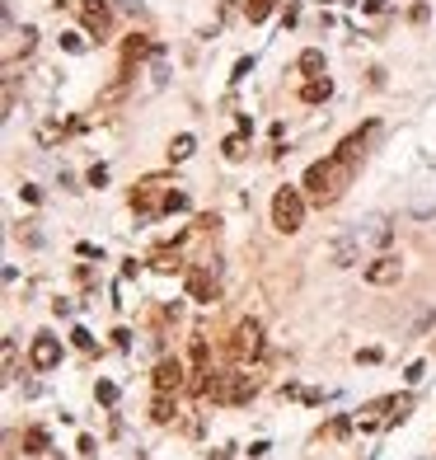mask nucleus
I'll return each mask as SVG.
<instances>
[{"instance_id":"nucleus-1","label":"nucleus","mask_w":436,"mask_h":460,"mask_svg":"<svg viewBox=\"0 0 436 460\" xmlns=\"http://www.w3.org/2000/svg\"><path fill=\"white\" fill-rule=\"evenodd\" d=\"M352 179H357V165L333 151L328 160H314L310 169H305V193H310V202L333 207L347 188H352Z\"/></svg>"},{"instance_id":"nucleus-2","label":"nucleus","mask_w":436,"mask_h":460,"mask_svg":"<svg viewBox=\"0 0 436 460\" xmlns=\"http://www.w3.org/2000/svg\"><path fill=\"white\" fill-rule=\"evenodd\" d=\"M202 395L211 399V404H249V399L258 395V381H249L244 371H211Z\"/></svg>"},{"instance_id":"nucleus-3","label":"nucleus","mask_w":436,"mask_h":460,"mask_svg":"<svg viewBox=\"0 0 436 460\" xmlns=\"http://www.w3.org/2000/svg\"><path fill=\"white\" fill-rule=\"evenodd\" d=\"M169 193H174V183H169L164 174L141 179V183H136V193H132V211H136L141 221H150V216H160V211H164Z\"/></svg>"},{"instance_id":"nucleus-4","label":"nucleus","mask_w":436,"mask_h":460,"mask_svg":"<svg viewBox=\"0 0 436 460\" xmlns=\"http://www.w3.org/2000/svg\"><path fill=\"white\" fill-rule=\"evenodd\" d=\"M272 225H277L281 235H296L300 225H305V193L277 188V197H272Z\"/></svg>"},{"instance_id":"nucleus-5","label":"nucleus","mask_w":436,"mask_h":460,"mask_svg":"<svg viewBox=\"0 0 436 460\" xmlns=\"http://www.w3.org/2000/svg\"><path fill=\"white\" fill-rule=\"evenodd\" d=\"M230 352H234V362H258L263 357V324L258 319H239L234 338H230Z\"/></svg>"},{"instance_id":"nucleus-6","label":"nucleus","mask_w":436,"mask_h":460,"mask_svg":"<svg viewBox=\"0 0 436 460\" xmlns=\"http://www.w3.org/2000/svg\"><path fill=\"white\" fill-rule=\"evenodd\" d=\"M188 296L192 301H206V305L220 296V263L216 258H206L197 272H188Z\"/></svg>"},{"instance_id":"nucleus-7","label":"nucleus","mask_w":436,"mask_h":460,"mask_svg":"<svg viewBox=\"0 0 436 460\" xmlns=\"http://www.w3.org/2000/svg\"><path fill=\"white\" fill-rule=\"evenodd\" d=\"M328 263H333V268H352V263H361V230L357 225L328 239Z\"/></svg>"},{"instance_id":"nucleus-8","label":"nucleus","mask_w":436,"mask_h":460,"mask_svg":"<svg viewBox=\"0 0 436 460\" xmlns=\"http://www.w3.org/2000/svg\"><path fill=\"white\" fill-rule=\"evenodd\" d=\"M399 277H404V258L399 254H380V258L366 263V282L371 286H394Z\"/></svg>"},{"instance_id":"nucleus-9","label":"nucleus","mask_w":436,"mask_h":460,"mask_svg":"<svg viewBox=\"0 0 436 460\" xmlns=\"http://www.w3.org/2000/svg\"><path fill=\"white\" fill-rule=\"evenodd\" d=\"M29 362H33V371H52V366H62V343H57L52 333H38L33 348H29Z\"/></svg>"},{"instance_id":"nucleus-10","label":"nucleus","mask_w":436,"mask_h":460,"mask_svg":"<svg viewBox=\"0 0 436 460\" xmlns=\"http://www.w3.org/2000/svg\"><path fill=\"white\" fill-rule=\"evenodd\" d=\"M178 385H183V362L178 357H164L155 366V395H174Z\"/></svg>"},{"instance_id":"nucleus-11","label":"nucleus","mask_w":436,"mask_h":460,"mask_svg":"<svg viewBox=\"0 0 436 460\" xmlns=\"http://www.w3.org/2000/svg\"><path fill=\"white\" fill-rule=\"evenodd\" d=\"M85 29L99 33V38H108V29H113V10L104 5V0H85Z\"/></svg>"},{"instance_id":"nucleus-12","label":"nucleus","mask_w":436,"mask_h":460,"mask_svg":"<svg viewBox=\"0 0 436 460\" xmlns=\"http://www.w3.org/2000/svg\"><path fill=\"white\" fill-rule=\"evenodd\" d=\"M150 268L155 272H183V249L178 244H160L155 254H150Z\"/></svg>"},{"instance_id":"nucleus-13","label":"nucleus","mask_w":436,"mask_h":460,"mask_svg":"<svg viewBox=\"0 0 436 460\" xmlns=\"http://www.w3.org/2000/svg\"><path fill=\"white\" fill-rule=\"evenodd\" d=\"M357 230H361V239H371V244H390V235H394V230H390V216H371L366 225L357 221Z\"/></svg>"},{"instance_id":"nucleus-14","label":"nucleus","mask_w":436,"mask_h":460,"mask_svg":"<svg viewBox=\"0 0 436 460\" xmlns=\"http://www.w3.org/2000/svg\"><path fill=\"white\" fill-rule=\"evenodd\" d=\"M328 95H333V80H328V76H310V85L300 90V99H305V104H324Z\"/></svg>"},{"instance_id":"nucleus-15","label":"nucleus","mask_w":436,"mask_h":460,"mask_svg":"<svg viewBox=\"0 0 436 460\" xmlns=\"http://www.w3.org/2000/svg\"><path fill=\"white\" fill-rule=\"evenodd\" d=\"M146 52H160V48H150V38H146V33H132V38L122 43V62H141Z\"/></svg>"},{"instance_id":"nucleus-16","label":"nucleus","mask_w":436,"mask_h":460,"mask_svg":"<svg viewBox=\"0 0 436 460\" xmlns=\"http://www.w3.org/2000/svg\"><path fill=\"white\" fill-rule=\"evenodd\" d=\"M150 418H155V423H174V418H178L174 399H169V395H155V404H150Z\"/></svg>"},{"instance_id":"nucleus-17","label":"nucleus","mask_w":436,"mask_h":460,"mask_svg":"<svg viewBox=\"0 0 436 460\" xmlns=\"http://www.w3.org/2000/svg\"><path fill=\"white\" fill-rule=\"evenodd\" d=\"M300 71H305V76H319V71H324V52L319 48H310V52H300Z\"/></svg>"},{"instance_id":"nucleus-18","label":"nucleus","mask_w":436,"mask_h":460,"mask_svg":"<svg viewBox=\"0 0 436 460\" xmlns=\"http://www.w3.org/2000/svg\"><path fill=\"white\" fill-rule=\"evenodd\" d=\"M272 5H277V0H249V5H244V15H249V24H263V19L272 15Z\"/></svg>"},{"instance_id":"nucleus-19","label":"nucleus","mask_w":436,"mask_h":460,"mask_svg":"<svg viewBox=\"0 0 436 460\" xmlns=\"http://www.w3.org/2000/svg\"><path fill=\"white\" fill-rule=\"evenodd\" d=\"M24 446H29V456H43V451H47V432L43 428H29V432H24Z\"/></svg>"},{"instance_id":"nucleus-20","label":"nucleus","mask_w":436,"mask_h":460,"mask_svg":"<svg viewBox=\"0 0 436 460\" xmlns=\"http://www.w3.org/2000/svg\"><path fill=\"white\" fill-rule=\"evenodd\" d=\"M192 146H197V141H192L188 132H183V137H174V141H169V160H188V155H192Z\"/></svg>"},{"instance_id":"nucleus-21","label":"nucleus","mask_w":436,"mask_h":460,"mask_svg":"<svg viewBox=\"0 0 436 460\" xmlns=\"http://www.w3.org/2000/svg\"><path fill=\"white\" fill-rule=\"evenodd\" d=\"M220 151H225V160H244V155H249V146H244V132H239V137H225V146H220Z\"/></svg>"},{"instance_id":"nucleus-22","label":"nucleus","mask_w":436,"mask_h":460,"mask_svg":"<svg viewBox=\"0 0 436 460\" xmlns=\"http://www.w3.org/2000/svg\"><path fill=\"white\" fill-rule=\"evenodd\" d=\"M94 399H99V404H118V385L99 381V385H94Z\"/></svg>"},{"instance_id":"nucleus-23","label":"nucleus","mask_w":436,"mask_h":460,"mask_svg":"<svg viewBox=\"0 0 436 460\" xmlns=\"http://www.w3.org/2000/svg\"><path fill=\"white\" fill-rule=\"evenodd\" d=\"M197 230H202V235H216V230H220V216H216V211L197 216Z\"/></svg>"},{"instance_id":"nucleus-24","label":"nucleus","mask_w":436,"mask_h":460,"mask_svg":"<svg viewBox=\"0 0 436 460\" xmlns=\"http://www.w3.org/2000/svg\"><path fill=\"white\" fill-rule=\"evenodd\" d=\"M19 38H24L19 48H24V57H29V52H33V43H38V29H33V24H24V29H19Z\"/></svg>"},{"instance_id":"nucleus-25","label":"nucleus","mask_w":436,"mask_h":460,"mask_svg":"<svg viewBox=\"0 0 436 460\" xmlns=\"http://www.w3.org/2000/svg\"><path fill=\"white\" fill-rule=\"evenodd\" d=\"M19 239H24V244H29V249H38V244H43V235H38V230H33V221H24V230H19Z\"/></svg>"},{"instance_id":"nucleus-26","label":"nucleus","mask_w":436,"mask_h":460,"mask_svg":"<svg viewBox=\"0 0 436 460\" xmlns=\"http://www.w3.org/2000/svg\"><path fill=\"white\" fill-rule=\"evenodd\" d=\"M62 48L66 52H85V38H80V33H62Z\"/></svg>"},{"instance_id":"nucleus-27","label":"nucleus","mask_w":436,"mask_h":460,"mask_svg":"<svg viewBox=\"0 0 436 460\" xmlns=\"http://www.w3.org/2000/svg\"><path fill=\"white\" fill-rule=\"evenodd\" d=\"M249 71H253V57H239V62H234V76H230V80H249Z\"/></svg>"},{"instance_id":"nucleus-28","label":"nucleus","mask_w":436,"mask_h":460,"mask_svg":"<svg viewBox=\"0 0 436 460\" xmlns=\"http://www.w3.org/2000/svg\"><path fill=\"white\" fill-rule=\"evenodd\" d=\"M164 211H188V193H169V202H164Z\"/></svg>"},{"instance_id":"nucleus-29","label":"nucleus","mask_w":436,"mask_h":460,"mask_svg":"<svg viewBox=\"0 0 436 460\" xmlns=\"http://www.w3.org/2000/svg\"><path fill=\"white\" fill-rule=\"evenodd\" d=\"M104 183H108V169H104V165H94V169H90V188H104Z\"/></svg>"},{"instance_id":"nucleus-30","label":"nucleus","mask_w":436,"mask_h":460,"mask_svg":"<svg viewBox=\"0 0 436 460\" xmlns=\"http://www.w3.org/2000/svg\"><path fill=\"white\" fill-rule=\"evenodd\" d=\"M71 343H76V348H94V338L85 329H71Z\"/></svg>"},{"instance_id":"nucleus-31","label":"nucleus","mask_w":436,"mask_h":460,"mask_svg":"<svg viewBox=\"0 0 436 460\" xmlns=\"http://www.w3.org/2000/svg\"><path fill=\"white\" fill-rule=\"evenodd\" d=\"M422 371H427V366H422V362H413V366L404 371V381H408V385H418V381H422Z\"/></svg>"},{"instance_id":"nucleus-32","label":"nucleus","mask_w":436,"mask_h":460,"mask_svg":"<svg viewBox=\"0 0 436 460\" xmlns=\"http://www.w3.org/2000/svg\"><path fill=\"white\" fill-rule=\"evenodd\" d=\"M113 343H118V348L127 352V348H132V333H127V329H113Z\"/></svg>"},{"instance_id":"nucleus-33","label":"nucleus","mask_w":436,"mask_h":460,"mask_svg":"<svg viewBox=\"0 0 436 460\" xmlns=\"http://www.w3.org/2000/svg\"><path fill=\"white\" fill-rule=\"evenodd\" d=\"M385 5H390V0H361V10H366V15H380Z\"/></svg>"},{"instance_id":"nucleus-34","label":"nucleus","mask_w":436,"mask_h":460,"mask_svg":"<svg viewBox=\"0 0 436 460\" xmlns=\"http://www.w3.org/2000/svg\"><path fill=\"white\" fill-rule=\"evenodd\" d=\"M338 5H357V0H338Z\"/></svg>"}]
</instances>
